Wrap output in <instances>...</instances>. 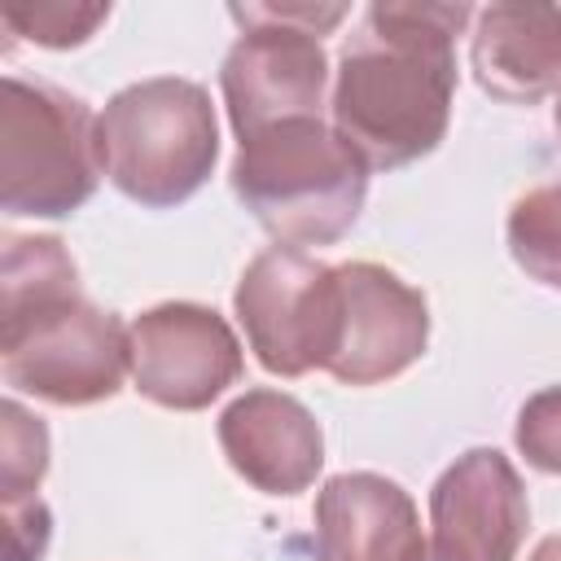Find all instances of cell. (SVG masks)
<instances>
[{
  "label": "cell",
  "mask_w": 561,
  "mask_h": 561,
  "mask_svg": "<svg viewBox=\"0 0 561 561\" xmlns=\"http://www.w3.org/2000/svg\"><path fill=\"white\" fill-rule=\"evenodd\" d=\"M53 539V513L39 495L4 500V561H44Z\"/></svg>",
  "instance_id": "obj_18"
},
{
  "label": "cell",
  "mask_w": 561,
  "mask_h": 561,
  "mask_svg": "<svg viewBox=\"0 0 561 561\" xmlns=\"http://www.w3.org/2000/svg\"><path fill=\"white\" fill-rule=\"evenodd\" d=\"M552 118H557V131H561V88H557V105H552Z\"/></svg>",
  "instance_id": "obj_20"
},
{
  "label": "cell",
  "mask_w": 561,
  "mask_h": 561,
  "mask_svg": "<svg viewBox=\"0 0 561 561\" xmlns=\"http://www.w3.org/2000/svg\"><path fill=\"white\" fill-rule=\"evenodd\" d=\"M0 373L13 390L44 403L88 408L114 399L123 377H131V337L83 289L0 302Z\"/></svg>",
  "instance_id": "obj_5"
},
{
  "label": "cell",
  "mask_w": 561,
  "mask_h": 561,
  "mask_svg": "<svg viewBox=\"0 0 561 561\" xmlns=\"http://www.w3.org/2000/svg\"><path fill=\"white\" fill-rule=\"evenodd\" d=\"M92 105L57 83L4 75L0 206L13 219L75 215L105 175Z\"/></svg>",
  "instance_id": "obj_4"
},
{
  "label": "cell",
  "mask_w": 561,
  "mask_h": 561,
  "mask_svg": "<svg viewBox=\"0 0 561 561\" xmlns=\"http://www.w3.org/2000/svg\"><path fill=\"white\" fill-rule=\"evenodd\" d=\"M530 530L522 473L495 447L456 456L430 491V561H517Z\"/></svg>",
  "instance_id": "obj_9"
},
{
  "label": "cell",
  "mask_w": 561,
  "mask_h": 561,
  "mask_svg": "<svg viewBox=\"0 0 561 561\" xmlns=\"http://www.w3.org/2000/svg\"><path fill=\"white\" fill-rule=\"evenodd\" d=\"M96 140L110 184L149 210L188 202L219 162L210 92L180 75H153L114 92L96 118Z\"/></svg>",
  "instance_id": "obj_3"
},
{
  "label": "cell",
  "mask_w": 561,
  "mask_h": 561,
  "mask_svg": "<svg viewBox=\"0 0 561 561\" xmlns=\"http://www.w3.org/2000/svg\"><path fill=\"white\" fill-rule=\"evenodd\" d=\"M469 66L482 92L535 105L561 88V4H486L473 13Z\"/></svg>",
  "instance_id": "obj_13"
},
{
  "label": "cell",
  "mask_w": 561,
  "mask_h": 561,
  "mask_svg": "<svg viewBox=\"0 0 561 561\" xmlns=\"http://www.w3.org/2000/svg\"><path fill=\"white\" fill-rule=\"evenodd\" d=\"M4 26L39 48H79L92 39V31L110 18V4H70V0H48V4H4Z\"/></svg>",
  "instance_id": "obj_16"
},
{
  "label": "cell",
  "mask_w": 561,
  "mask_h": 561,
  "mask_svg": "<svg viewBox=\"0 0 561 561\" xmlns=\"http://www.w3.org/2000/svg\"><path fill=\"white\" fill-rule=\"evenodd\" d=\"M504 232H508L513 263L530 280H539L548 289H561V180L522 193L508 210Z\"/></svg>",
  "instance_id": "obj_14"
},
{
  "label": "cell",
  "mask_w": 561,
  "mask_h": 561,
  "mask_svg": "<svg viewBox=\"0 0 561 561\" xmlns=\"http://www.w3.org/2000/svg\"><path fill=\"white\" fill-rule=\"evenodd\" d=\"M530 561H561V535H548V539L530 552Z\"/></svg>",
  "instance_id": "obj_19"
},
{
  "label": "cell",
  "mask_w": 561,
  "mask_h": 561,
  "mask_svg": "<svg viewBox=\"0 0 561 561\" xmlns=\"http://www.w3.org/2000/svg\"><path fill=\"white\" fill-rule=\"evenodd\" d=\"M316 561H430L412 495L386 473H333L316 491Z\"/></svg>",
  "instance_id": "obj_12"
},
{
  "label": "cell",
  "mask_w": 561,
  "mask_h": 561,
  "mask_svg": "<svg viewBox=\"0 0 561 561\" xmlns=\"http://www.w3.org/2000/svg\"><path fill=\"white\" fill-rule=\"evenodd\" d=\"M237 202L280 245H329L346 237L368 197V162L324 118H285L237 140Z\"/></svg>",
  "instance_id": "obj_2"
},
{
  "label": "cell",
  "mask_w": 561,
  "mask_h": 561,
  "mask_svg": "<svg viewBox=\"0 0 561 561\" xmlns=\"http://www.w3.org/2000/svg\"><path fill=\"white\" fill-rule=\"evenodd\" d=\"M469 4L377 0L364 9L333 75L329 114L368 171H394L438 149L456 96V35Z\"/></svg>",
  "instance_id": "obj_1"
},
{
  "label": "cell",
  "mask_w": 561,
  "mask_h": 561,
  "mask_svg": "<svg viewBox=\"0 0 561 561\" xmlns=\"http://www.w3.org/2000/svg\"><path fill=\"white\" fill-rule=\"evenodd\" d=\"M232 311L254 359L276 377L329 368L342 329L337 267L294 245H272L250 259L237 280Z\"/></svg>",
  "instance_id": "obj_7"
},
{
  "label": "cell",
  "mask_w": 561,
  "mask_h": 561,
  "mask_svg": "<svg viewBox=\"0 0 561 561\" xmlns=\"http://www.w3.org/2000/svg\"><path fill=\"white\" fill-rule=\"evenodd\" d=\"M513 443L526 465L561 478V386H543L517 408Z\"/></svg>",
  "instance_id": "obj_17"
},
{
  "label": "cell",
  "mask_w": 561,
  "mask_h": 561,
  "mask_svg": "<svg viewBox=\"0 0 561 561\" xmlns=\"http://www.w3.org/2000/svg\"><path fill=\"white\" fill-rule=\"evenodd\" d=\"M0 416V500L39 495L48 473V430L18 399H4Z\"/></svg>",
  "instance_id": "obj_15"
},
{
  "label": "cell",
  "mask_w": 561,
  "mask_h": 561,
  "mask_svg": "<svg viewBox=\"0 0 561 561\" xmlns=\"http://www.w3.org/2000/svg\"><path fill=\"white\" fill-rule=\"evenodd\" d=\"M131 386L171 412H202L241 381L245 355L232 324L202 302H158L127 324Z\"/></svg>",
  "instance_id": "obj_8"
},
{
  "label": "cell",
  "mask_w": 561,
  "mask_h": 561,
  "mask_svg": "<svg viewBox=\"0 0 561 561\" xmlns=\"http://www.w3.org/2000/svg\"><path fill=\"white\" fill-rule=\"evenodd\" d=\"M342 285V329L329 359V377L342 386H377L408 373L430 342L425 294L399 272L355 259L337 267Z\"/></svg>",
  "instance_id": "obj_10"
},
{
  "label": "cell",
  "mask_w": 561,
  "mask_h": 561,
  "mask_svg": "<svg viewBox=\"0 0 561 561\" xmlns=\"http://www.w3.org/2000/svg\"><path fill=\"white\" fill-rule=\"evenodd\" d=\"M219 447L228 465L263 495H298L324 465V430L316 412L285 394L254 386L219 412Z\"/></svg>",
  "instance_id": "obj_11"
},
{
  "label": "cell",
  "mask_w": 561,
  "mask_h": 561,
  "mask_svg": "<svg viewBox=\"0 0 561 561\" xmlns=\"http://www.w3.org/2000/svg\"><path fill=\"white\" fill-rule=\"evenodd\" d=\"M228 13L241 35L219 66V88L237 140L285 118H320L329 92L320 35L346 18V4H232Z\"/></svg>",
  "instance_id": "obj_6"
}]
</instances>
